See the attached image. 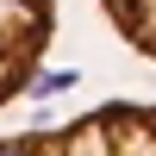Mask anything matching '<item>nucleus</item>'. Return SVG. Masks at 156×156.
Returning a JSON list of instances; mask_svg holds the SVG:
<instances>
[{"instance_id": "1", "label": "nucleus", "mask_w": 156, "mask_h": 156, "mask_svg": "<svg viewBox=\"0 0 156 156\" xmlns=\"http://www.w3.org/2000/svg\"><path fill=\"white\" fill-rule=\"evenodd\" d=\"M0 156H156V106L112 100L69 125L0 137Z\"/></svg>"}, {"instance_id": "2", "label": "nucleus", "mask_w": 156, "mask_h": 156, "mask_svg": "<svg viewBox=\"0 0 156 156\" xmlns=\"http://www.w3.org/2000/svg\"><path fill=\"white\" fill-rule=\"evenodd\" d=\"M50 31H56V0H0V106L37 81Z\"/></svg>"}, {"instance_id": "3", "label": "nucleus", "mask_w": 156, "mask_h": 156, "mask_svg": "<svg viewBox=\"0 0 156 156\" xmlns=\"http://www.w3.org/2000/svg\"><path fill=\"white\" fill-rule=\"evenodd\" d=\"M106 6V19L119 25V37L131 50H144V56L156 62V0H100Z\"/></svg>"}]
</instances>
